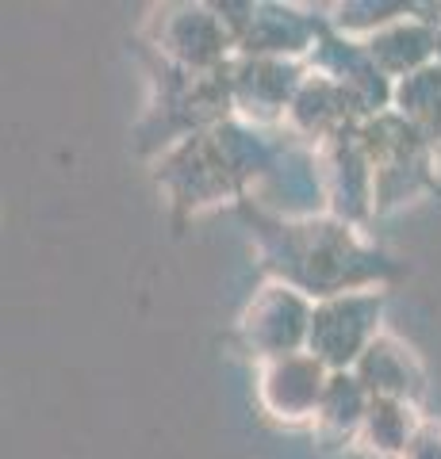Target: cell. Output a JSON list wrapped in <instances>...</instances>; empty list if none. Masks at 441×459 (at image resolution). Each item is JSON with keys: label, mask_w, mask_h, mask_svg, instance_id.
Listing matches in <instances>:
<instances>
[{"label": "cell", "mask_w": 441, "mask_h": 459, "mask_svg": "<svg viewBox=\"0 0 441 459\" xmlns=\"http://www.w3.org/2000/svg\"><path fill=\"white\" fill-rule=\"evenodd\" d=\"M326 391V383L319 376L315 360H295L284 356L273 368L265 371V386L261 394L269 402V410L277 418H304V413H319V398Z\"/></svg>", "instance_id": "6da1fadb"}, {"label": "cell", "mask_w": 441, "mask_h": 459, "mask_svg": "<svg viewBox=\"0 0 441 459\" xmlns=\"http://www.w3.org/2000/svg\"><path fill=\"white\" fill-rule=\"evenodd\" d=\"M410 356L403 349H395L392 341H373L368 352L361 356V383L373 391L376 398H392L400 402L410 386Z\"/></svg>", "instance_id": "7a4b0ae2"}, {"label": "cell", "mask_w": 441, "mask_h": 459, "mask_svg": "<svg viewBox=\"0 0 441 459\" xmlns=\"http://www.w3.org/2000/svg\"><path fill=\"white\" fill-rule=\"evenodd\" d=\"M361 429H365L368 448H376L380 455L407 452V444H410L407 413H403L400 402H392V398H373V406H368Z\"/></svg>", "instance_id": "3957f363"}, {"label": "cell", "mask_w": 441, "mask_h": 459, "mask_svg": "<svg viewBox=\"0 0 441 459\" xmlns=\"http://www.w3.org/2000/svg\"><path fill=\"white\" fill-rule=\"evenodd\" d=\"M368 406H373V402H365L361 379L334 376V379H326V391L319 398V421L334 425V429H353L365 421Z\"/></svg>", "instance_id": "277c9868"}, {"label": "cell", "mask_w": 441, "mask_h": 459, "mask_svg": "<svg viewBox=\"0 0 441 459\" xmlns=\"http://www.w3.org/2000/svg\"><path fill=\"white\" fill-rule=\"evenodd\" d=\"M403 459H441V429H434V425L419 429V433L410 437Z\"/></svg>", "instance_id": "5b68a950"}]
</instances>
